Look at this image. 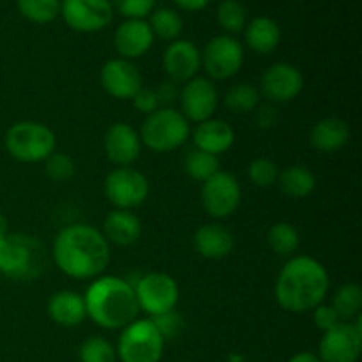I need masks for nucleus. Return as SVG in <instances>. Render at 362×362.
<instances>
[{"label": "nucleus", "mask_w": 362, "mask_h": 362, "mask_svg": "<svg viewBox=\"0 0 362 362\" xmlns=\"http://www.w3.org/2000/svg\"><path fill=\"white\" fill-rule=\"evenodd\" d=\"M148 27H151L154 39H161V41H177L182 34L184 21L180 14L172 7H158L148 14Z\"/></svg>", "instance_id": "nucleus-27"}, {"label": "nucleus", "mask_w": 362, "mask_h": 362, "mask_svg": "<svg viewBox=\"0 0 362 362\" xmlns=\"http://www.w3.org/2000/svg\"><path fill=\"white\" fill-rule=\"evenodd\" d=\"M362 352V315L352 322H339L324 332L318 343L322 362H357Z\"/></svg>", "instance_id": "nucleus-11"}, {"label": "nucleus", "mask_w": 362, "mask_h": 362, "mask_svg": "<svg viewBox=\"0 0 362 362\" xmlns=\"http://www.w3.org/2000/svg\"><path fill=\"white\" fill-rule=\"evenodd\" d=\"M331 288V278L324 264L311 257H292L279 271L274 297L279 308L303 315L324 303Z\"/></svg>", "instance_id": "nucleus-2"}, {"label": "nucleus", "mask_w": 362, "mask_h": 362, "mask_svg": "<svg viewBox=\"0 0 362 362\" xmlns=\"http://www.w3.org/2000/svg\"><path fill=\"white\" fill-rule=\"evenodd\" d=\"M110 0H60V16L66 25L80 34L99 32L113 20Z\"/></svg>", "instance_id": "nucleus-13"}, {"label": "nucleus", "mask_w": 362, "mask_h": 362, "mask_svg": "<svg viewBox=\"0 0 362 362\" xmlns=\"http://www.w3.org/2000/svg\"><path fill=\"white\" fill-rule=\"evenodd\" d=\"M247 177L257 187L267 189V187L276 186V182H278L279 168L272 159L257 158L247 166Z\"/></svg>", "instance_id": "nucleus-35"}, {"label": "nucleus", "mask_w": 362, "mask_h": 362, "mask_svg": "<svg viewBox=\"0 0 362 362\" xmlns=\"http://www.w3.org/2000/svg\"><path fill=\"white\" fill-rule=\"evenodd\" d=\"M131 101H133L134 108H136L140 113H144L145 117L151 115V113H154L156 110L161 108V105H159V99H158V95H156L154 88L141 87L140 90L136 92V95L131 99Z\"/></svg>", "instance_id": "nucleus-39"}, {"label": "nucleus", "mask_w": 362, "mask_h": 362, "mask_svg": "<svg viewBox=\"0 0 362 362\" xmlns=\"http://www.w3.org/2000/svg\"><path fill=\"white\" fill-rule=\"evenodd\" d=\"M6 233H9V226H7L6 216H4L2 211H0V237H4Z\"/></svg>", "instance_id": "nucleus-45"}, {"label": "nucleus", "mask_w": 362, "mask_h": 362, "mask_svg": "<svg viewBox=\"0 0 362 362\" xmlns=\"http://www.w3.org/2000/svg\"><path fill=\"white\" fill-rule=\"evenodd\" d=\"M339 317L338 313L334 311V308L331 306V304H318L317 308L313 310V324L315 327L320 329V331H329V329H332L334 325L339 324Z\"/></svg>", "instance_id": "nucleus-40"}, {"label": "nucleus", "mask_w": 362, "mask_h": 362, "mask_svg": "<svg viewBox=\"0 0 362 362\" xmlns=\"http://www.w3.org/2000/svg\"><path fill=\"white\" fill-rule=\"evenodd\" d=\"M87 318L110 331H122L140 313L134 286L119 276H99L83 296Z\"/></svg>", "instance_id": "nucleus-3"}, {"label": "nucleus", "mask_w": 362, "mask_h": 362, "mask_svg": "<svg viewBox=\"0 0 362 362\" xmlns=\"http://www.w3.org/2000/svg\"><path fill=\"white\" fill-rule=\"evenodd\" d=\"M80 362H117L115 346L101 336H90L78 350Z\"/></svg>", "instance_id": "nucleus-34"}, {"label": "nucleus", "mask_w": 362, "mask_h": 362, "mask_svg": "<svg viewBox=\"0 0 362 362\" xmlns=\"http://www.w3.org/2000/svg\"><path fill=\"white\" fill-rule=\"evenodd\" d=\"M46 250L41 240L25 233L0 237V274L13 281H32L45 271Z\"/></svg>", "instance_id": "nucleus-4"}, {"label": "nucleus", "mask_w": 362, "mask_h": 362, "mask_svg": "<svg viewBox=\"0 0 362 362\" xmlns=\"http://www.w3.org/2000/svg\"><path fill=\"white\" fill-rule=\"evenodd\" d=\"M48 315L57 325L76 327L87 318L83 296L73 290H60L48 300Z\"/></svg>", "instance_id": "nucleus-24"}, {"label": "nucleus", "mask_w": 362, "mask_h": 362, "mask_svg": "<svg viewBox=\"0 0 362 362\" xmlns=\"http://www.w3.org/2000/svg\"><path fill=\"white\" fill-rule=\"evenodd\" d=\"M193 246L200 257L207 260H221L233 251L235 237L225 225L207 223L194 232Z\"/></svg>", "instance_id": "nucleus-20"}, {"label": "nucleus", "mask_w": 362, "mask_h": 362, "mask_svg": "<svg viewBox=\"0 0 362 362\" xmlns=\"http://www.w3.org/2000/svg\"><path fill=\"white\" fill-rule=\"evenodd\" d=\"M182 168L189 179L204 184L205 180H209L219 172V159L218 156H212L209 152L200 151V148H193L184 156Z\"/></svg>", "instance_id": "nucleus-30"}, {"label": "nucleus", "mask_w": 362, "mask_h": 362, "mask_svg": "<svg viewBox=\"0 0 362 362\" xmlns=\"http://www.w3.org/2000/svg\"><path fill=\"white\" fill-rule=\"evenodd\" d=\"M285 197L300 200L310 197L317 187V177L308 166L292 165L285 170H279L278 182H276Z\"/></svg>", "instance_id": "nucleus-26"}, {"label": "nucleus", "mask_w": 362, "mask_h": 362, "mask_svg": "<svg viewBox=\"0 0 362 362\" xmlns=\"http://www.w3.org/2000/svg\"><path fill=\"white\" fill-rule=\"evenodd\" d=\"M133 286L140 311H145L151 318L170 313L179 303V285L172 276L165 272H151L141 276Z\"/></svg>", "instance_id": "nucleus-10"}, {"label": "nucleus", "mask_w": 362, "mask_h": 362, "mask_svg": "<svg viewBox=\"0 0 362 362\" xmlns=\"http://www.w3.org/2000/svg\"><path fill=\"white\" fill-rule=\"evenodd\" d=\"M6 151L20 163H41L55 152V133L46 124L20 120L7 129Z\"/></svg>", "instance_id": "nucleus-6"}, {"label": "nucleus", "mask_w": 362, "mask_h": 362, "mask_svg": "<svg viewBox=\"0 0 362 362\" xmlns=\"http://www.w3.org/2000/svg\"><path fill=\"white\" fill-rule=\"evenodd\" d=\"M103 148L110 163L115 166H131L140 158V134L127 122H115L106 129Z\"/></svg>", "instance_id": "nucleus-18"}, {"label": "nucleus", "mask_w": 362, "mask_h": 362, "mask_svg": "<svg viewBox=\"0 0 362 362\" xmlns=\"http://www.w3.org/2000/svg\"><path fill=\"white\" fill-rule=\"evenodd\" d=\"M202 207L211 218L225 219L235 214L243 200V187L239 180L228 172L219 170L216 175L202 184Z\"/></svg>", "instance_id": "nucleus-12"}, {"label": "nucleus", "mask_w": 362, "mask_h": 362, "mask_svg": "<svg viewBox=\"0 0 362 362\" xmlns=\"http://www.w3.org/2000/svg\"><path fill=\"white\" fill-rule=\"evenodd\" d=\"M141 145L154 152H173L191 136L189 120L175 108H159L145 117L140 129Z\"/></svg>", "instance_id": "nucleus-5"}, {"label": "nucleus", "mask_w": 362, "mask_h": 362, "mask_svg": "<svg viewBox=\"0 0 362 362\" xmlns=\"http://www.w3.org/2000/svg\"><path fill=\"white\" fill-rule=\"evenodd\" d=\"M113 11L126 20H145L154 11L156 0H110Z\"/></svg>", "instance_id": "nucleus-37"}, {"label": "nucleus", "mask_w": 362, "mask_h": 362, "mask_svg": "<svg viewBox=\"0 0 362 362\" xmlns=\"http://www.w3.org/2000/svg\"><path fill=\"white\" fill-rule=\"evenodd\" d=\"M165 343L151 318H136L120 332L115 346L117 361L159 362L165 354Z\"/></svg>", "instance_id": "nucleus-7"}, {"label": "nucleus", "mask_w": 362, "mask_h": 362, "mask_svg": "<svg viewBox=\"0 0 362 362\" xmlns=\"http://www.w3.org/2000/svg\"><path fill=\"white\" fill-rule=\"evenodd\" d=\"M179 9L182 11H189V13H197V11L205 9V7L211 4V0H173Z\"/></svg>", "instance_id": "nucleus-43"}, {"label": "nucleus", "mask_w": 362, "mask_h": 362, "mask_svg": "<svg viewBox=\"0 0 362 362\" xmlns=\"http://www.w3.org/2000/svg\"><path fill=\"white\" fill-rule=\"evenodd\" d=\"M193 141L200 151L209 152L212 156H219L233 147L235 131L225 120L209 119L205 122L197 124L193 131Z\"/></svg>", "instance_id": "nucleus-21"}, {"label": "nucleus", "mask_w": 362, "mask_h": 362, "mask_svg": "<svg viewBox=\"0 0 362 362\" xmlns=\"http://www.w3.org/2000/svg\"><path fill=\"white\" fill-rule=\"evenodd\" d=\"M45 172L55 182H67L76 173V163L66 152H53L45 159Z\"/></svg>", "instance_id": "nucleus-36"}, {"label": "nucleus", "mask_w": 362, "mask_h": 362, "mask_svg": "<svg viewBox=\"0 0 362 362\" xmlns=\"http://www.w3.org/2000/svg\"><path fill=\"white\" fill-rule=\"evenodd\" d=\"M202 67L212 81L230 80L244 64V48L233 35L221 34L207 41L202 49Z\"/></svg>", "instance_id": "nucleus-9"}, {"label": "nucleus", "mask_w": 362, "mask_h": 362, "mask_svg": "<svg viewBox=\"0 0 362 362\" xmlns=\"http://www.w3.org/2000/svg\"><path fill=\"white\" fill-rule=\"evenodd\" d=\"M267 244L272 253L278 255V257H293L300 244L299 232H297L296 226L286 221L274 223L267 232Z\"/></svg>", "instance_id": "nucleus-29"}, {"label": "nucleus", "mask_w": 362, "mask_h": 362, "mask_svg": "<svg viewBox=\"0 0 362 362\" xmlns=\"http://www.w3.org/2000/svg\"><path fill=\"white\" fill-rule=\"evenodd\" d=\"M244 41L251 52L269 55L281 42V28L272 18L257 16L244 28Z\"/></svg>", "instance_id": "nucleus-25"}, {"label": "nucleus", "mask_w": 362, "mask_h": 362, "mask_svg": "<svg viewBox=\"0 0 362 362\" xmlns=\"http://www.w3.org/2000/svg\"><path fill=\"white\" fill-rule=\"evenodd\" d=\"M101 233L108 244L122 247L133 246L141 235V221L134 212L115 209L106 214Z\"/></svg>", "instance_id": "nucleus-22"}, {"label": "nucleus", "mask_w": 362, "mask_h": 362, "mask_svg": "<svg viewBox=\"0 0 362 362\" xmlns=\"http://www.w3.org/2000/svg\"><path fill=\"white\" fill-rule=\"evenodd\" d=\"M304 88V76L296 66L288 62L272 64L260 80V94L274 105L293 101Z\"/></svg>", "instance_id": "nucleus-15"}, {"label": "nucleus", "mask_w": 362, "mask_h": 362, "mask_svg": "<svg viewBox=\"0 0 362 362\" xmlns=\"http://www.w3.org/2000/svg\"><path fill=\"white\" fill-rule=\"evenodd\" d=\"M180 113L189 122H205L214 119V113L219 106V94L216 83L209 78L197 76L184 83L180 88Z\"/></svg>", "instance_id": "nucleus-14"}, {"label": "nucleus", "mask_w": 362, "mask_h": 362, "mask_svg": "<svg viewBox=\"0 0 362 362\" xmlns=\"http://www.w3.org/2000/svg\"><path fill=\"white\" fill-rule=\"evenodd\" d=\"M112 250L101 230L90 225L64 226L53 243V262L73 279H95L106 271Z\"/></svg>", "instance_id": "nucleus-1"}, {"label": "nucleus", "mask_w": 362, "mask_h": 362, "mask_svg": "<svg viewBox=\"0 0 362 362\" xmlns=\"http://www.w3.org/2000/svg\"><path fill=\"white\" fill-rule=\"evenodd\" d=\"M154 45V35L147 20H124L113 34V46L120 59L133 62L144 57Z\"/></svg>", "instance_id": "nucleus-19"}, {"label": "nucleus", "mask_w": 362, "mask_h": 362, "mask_svg": "<svg viewBox=\"0 0 362 362\" xmlns=\"http://www.w3.org/2000/svg\"><path fill=\"white\" fill-rule=\"evenodd\" d=\"M349 140L350 126L339 117H325L311 127L310 144L318 152H338Z\"/></svg>", "instance_id": "nucleus-23"}, {"label": "nucleus", "mask_w": 362, "mask_h": 362, "mask_svg": "<svg viewBox=\"0 0 362 362\" xmlns=\"http://www.w3.org/2000/svg\"><path fill=\"white\" fill-rule=\"evenodd\" d=\"M151 320L154 322V325L158 327L159 334L163 336V339H165V341L166 339L175 338V336L179 334L184 327L182 317H180L179 313H175V310L170 311V313L159 315V317L151 318Z\"/></svg>", "instance_id": "nucleus-38"}, {"label": "nucleus", "mask_w": 362, "mask_h": 362, "mask_svg": "<svg viewBox=\"0 0 362 362\" xmlns=\"http://www.w3.org/2000/svg\"><path fill=\"white\" fill-rule=\"evenodd\" d=\"M163 69L173 83H187L202 69L200 49L187 39L172 41L163 53Z\"/></svg>", "instance_id": "nucleus-17"}, {"label": "nucleus", "mask_w": 362, "mask_h": 362, "mask_svg": "<svg viewBox=\"0 0 362 362\" xmlns=\"http://www.w3.org/2000/svg\"><path fill=\"white\" fill-rule=\"evenodd\" d=\"M279 119L278 106L274 103H264V105H258L257 110H255V122L260 129H271V127L276 126Z\"/></svg>", "instance_id": "nucleus-41"}, {"label": "nucleus", "mask_w": 362, "mask_h": 362, "mask_svg": "<svg viewBox=\"0 0 362 362\" xmlns=\"http://www.w3.org/2000/svg\"><path fill=\"white\" fill-rule=\"evenodd\" d=\"M332 308L341 322H352L361 317L362 288L357 283H345L336 290L332 297Z\"/></svg>", "instance_id": "nucleus-28"}, {"label": "nucleus", "mask_w": 362, "mask_h": 362, "mask_svg": "<svg viewBox=\"0 0 362 362\" xmlns=\"http://www.w3.org/2000/svg\"><path fill=\"white\" fill-rule=\"evenodd\" d=\"M216 20L223 30L228 32V35L239 34L247 25L246 7L239 0H223L216 9Z\"/></svg>", "instance_id": "nucleus-33"}, {"label": "nucleus", "mask_w": 362, "mask_h": 362, "mask_svg": "<svg viewBox=\"0 0 362 362\" xmlns=\"http://www.w3.org/2000/svg\"><path fill=\"white\" fill-rule=\"evenodd\" d=\"M156 95L159 99V105L161 108H173V103L179 101V95H180V88L179 85L173 83L172 80H166L159 85L158 88H154Z\"/></svg>", "instance_id": "nucleus-42"}, {"label": "nucleus", "mask_w": 362, "mask_h": 362, "mask_svg": "<svg viewBox=\"0 0 362 362\" xmlns=\"http://www.w3.org/2000/svg\"><path fill=\"white\" fill-rule=\"evenodd\" d=\"M101 87L112 98L120 101H131L136 92L144 87V78L136 64L126 59H112L101 67L99 73Z\"/></svg>", "instance_id": "nucleus-16"}, {"label": "nucleus", "mask_w": 362, "mask_h": 362, "mask_svg": "<svg viewBox=\"0 0 362 362\" xmlns=\"http://www.w3.org/2000/svg\"><path fill=\"white\" fill-rule=\"evenodd\" d=\"M262 94L258 87L250 83L233 85L225 94V106L235 115H247L260 105Z\"/></svg>", "instance_id": "nucleus-31"}, {"label": "nucleus", "mask_w": 362, "mask_h": 362, "mask_svg": "<svg viewBox=\"0 0 362 362\" xmlns=\"http://www.w3.org/2000/svg\"><path fill=\"white\" fill-rule=\"evenodd\" d=\"M16 7L25 20L45 25L60 14V0H16Z\"/></svg>", "instance_id": "nucleus-32"}, {"label": "nucleus", "mask_w": 362, "mask_h": 362, "mask_svg": "<svg viewBox=\"0 0 362 362\" xmlns=\"http://www.w3.org/2000/svg\"><path fill=\"white\" fill-rule=\"evenodd\" d=\"M103 191L110 204L120 211L140 207L151 194V182L133 166H117L106 175Z\"/></svg>", "instance_id": "nucleus-8"}, {"label": "nucleus", "mask_w": 362, "mask_h": 362, "mask_svg": "<svg viewBox=\"0 0 362 362\" xmlns=\"http://www.w3.org/2000/svg\"><path fill=\"white\" fill-rule=\"evenodd\" d=\"M288 362H322V361L318 359L317 354L313 352H299L296 354V356L290 357Z\"/></svg>", "instance_id": "nucleus-44"}]
</instances>
